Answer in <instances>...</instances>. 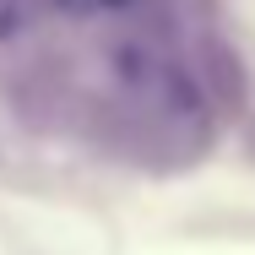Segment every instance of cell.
I'll use <instances>...</instances> for the list:
<instances>
[{"instance_id": "6da1fadb", "label": "cell", "mask_w": 255, "mask_h": 255, "mask_svg": "<svg viewBox=\"0 0 255 255\" xmlns=\"http://www.w3.org/2000/svg\"><path fill=\"white\" fill-rule=\"evenodd\" d=\"M38 5H44V0H0V38L22 33V27L38 16Z\"/></svg>"}]
</instances>
